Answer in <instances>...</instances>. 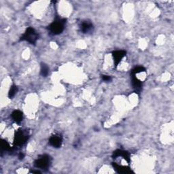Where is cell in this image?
Returning <instances> with one entry per match:
<instances>
[{
  "label": "cell",
  "instance_id": "10",
  "mask_svg": "<svg viewBox=\"0 0 174 174\" xmlns=\"http://www.w3.org/2000/svg\"><path fill=\"white\" fill-rule=\"evenodd\" d=\"M12 119L17 123H20L23 120V113L19 110H15L12 114Z\"/></svg>",
  "mask_w": 174,
  "mask_h": 174
},
{
  "label": "cell",
  "instance_id": "9",
  "mask_svg": "<svg viewBox=\"0 0 174 174\" xmlns=\"http://www.w3.org/2000/svg\"><path fill=\"white\" fill-rule=\"evenodd\" d=\"M93 27V26L91 23L89 22V21H84L81 25V31L84 33H89V31L92 30Z\"/></svg>",
  "mask_w": 174,
  "mask_h": 174
},
{
  "label": "cell",
  "instance_id": "5",
  "mask_svg": "<svg viewBox=\"0 0 174 174\" xmlns=\"http://www.w3.org/2000/svg\"><path fill=\"white\" fill-rule=\"evenodd\" d=\"M112 54H113L112 56H113L114 58L115 66L117 67L123 57L126 55V51H125V50H116V51H114Z\"/></svg>",
  "mask_w": 174,
  "mask_h": 174
},
{
  "label": "cell",
  "instance_id": "14",
  "mask_svg": "<svg viewBox=\"0 0 174 174\" xmlns=\"http://www.w3.org/2000/svg\"><path fill=\"white\" fill-rule=\"evenodd\" d=\"M1 146H2V150L9 151V150H11V148H10V146H9V144H8L6 141H4V140L2 141Z\"/></svg>",
  "mask_w": 174,
  "mask_h": 174
},
{
  "label": "cell",
  "instance_id": "13",
  "mask_svg": "<svg viewBox=\"0 0 174 174\" xmlns=\"http://www.w3.org/2000/svg\"><path fill=\"white\" fill-rule=\"evenodd\" d=\"M17 90H18V88L16 87V86L14 85L12 86V87L10 88V91L8 93V97L10 98H12L15 95L16 93H17Z\"/></svg>",
  "mask_w": 174,
  "mask_h": 174
},
{
  "label": "cell",
  "instance_id": "4",
  "mask_svg": "<svg viewBox=\"0 0 174 174\" xmlns=\"http://www.w3.org/2000/svg\"><path fill=\"white\" fill-rule=\"evenodd\" d=\"M28 140L27 133L23 131H18L17 133L14 138V143L16 145L21 146L25 144L27 140Z\"/></svg>",
  "mask_w": 174,
  "mask_h": 174
},
{
  "label": "cell",
  "instance_id": "15",
  "mask_svg": "<svg viewBox=\"0 0 174 174\" xmlns=\"http://www.w3.org/2000/svg\"><path fill=\"white\" fill-rule=\"evenodd\" d=\"M145 71V69H144L143 67H137V68H134L132 70V75H135L136 74L140 73V72H142Z\"/></svg>",
  "mask_w": 174,
  "mask_h": 174
},
{
  "label": "cell",
  "instance_id": "6",
  "mask_svg": "<svg viewBox=\"0 0 174 174\" xmlns=\"http://www.w3.org/2000/svg\"><path fill=\"white\" fill-rule=\"evenodd\" d=\"M49 143L55 148H59L62 144V138L59 135H53L50 138Z\"/></svg>",
  "mask_w": 174,
  "mask_h": 174
},
{
  "label": "cell",
  "instance_id": "8",
  "mask_svg": "<svg viewBox=\"0 0 174 174\" xmlns=\"http://www.w3.org/2000/svg\"><path fill=\"white\" fill-rule=\"evenodd\" d=\"M132 85L135 91L140 92L142 88V83L140 81V80H138L134 75H133L132 76Z\"/></svg>",
  "mask_w": 174,
  "mask_h": 174
},
{
  "label": "cell",
  "instance_id": "1",
  "mask_svg": "<svg viewBox=\"0 0 174 174\" xmlns=\"http://www.w3.org/2000/svg\"><path fill=\"white\" fill-rule=\"evenodd\" d=\"M65 19L60 18L55 20L49 27V29L50 33L53 35H58L61 33L64 30V27L65 24Z\"/></svg>",
  "mask_w": 174,
  "mask_h": 174
},
{
  "label": "cell",
  "instance_id": "11",
  "mask_svg": "<svg viewBox=\"0 0 174 174\" xmlns=\"http://www.w3.org/2000/svg\"><path fill=\"white\" fill-rule=\"evenodd\" d=\"M113 166L117 172L121 173H127L131 172V169L128 167H122V166H120L117 165L116 163H113Z\"/></svg>",
  "mask_w": 174,
  "mask_h": 174
},
{
  "label": "cell",
  "instance_id": "7",
  "mask_svg": "<svg viewBox=\"0 0 174 174\" xmlns=\"http://www.w3.org/2000/svg\"><path fill=\"white\" fill-rule=\"evenodd\" d=\"M119 157H123V159L127 160L128 163L130 162V156H129V154H128L127 152L120 150H118L115 151L113 154V157L116 158Z\"/></svg>",
  "mask_w": 174,
  "mask_h": 174
},
{
  "label": "cell",
  "instance_id": "3",
  "mask_svg": "<svg viewBox=\"0 0 174 174\" xmlns=\"http://www.w3.org/2000/svg\"><path fill=\"white\" fill-rule=\"evenodd\" d=\"M34 164L37 168L46 169L49 166L50 157L49 156H47V155L42 156L35 161Z\"/></svg>",
  "mask_w": 174,
  "mask_h": 174
},
{
  "label": "cell",
  "instance_id": "17",
  "mask_svg": "<svg viewBox=\"0 0 174 174\" xmlns=\"http://www.w3.org/2000/svg\"><path fill=\"white\" fill-rule=\"evenodd\" d=\"M19 157L20 159H23V158H24V154H20L19 157Z\"/></svg>",
  "mask_w": 174,
  "mask_h": 174
},
{
  "label": "cell",
  "instance_id": "12",
  "mask_svg": "<svg viewBox=\"0 0 174 174\" xmlns=\"http://www.w3.org/2000/svg\"><path fill=\"white\" fill-rule=\"evenodd\" d=\"M40 73H41L42 76L46 77L48 76V74L49 73V68L46 64L42 63L41 65V70H40Z\"/></svg>",
  "mask_w": 174,
  "mask_h": 174
},
{
  "label": "cell",
  "instance_id": "16",
  "mask_svg": "<svg viewBox=\"0 0 174 174\" xmlns=\"http://www.w3.org/2000/svg\"><path fill=\"white\" fill-rule=\"evenodd\" d=\"M102 79L103 80L106 82H108V81H110L111 80V77L109 76H106V75H103L102 76Z\"/></svg>",
  "mask_w": 174,
  "mask_h": 174
},
{
  "label": "cell",
  "instance_id": "2",
  "mask_svg": "<svg viewBox=\"0 0 174 174\" xmlns=\"http://www.w3.org/2000/svg\"><path fill=\"white\" fill-rule=\"evenodd\" d=\"M38 39V34L33 28L29 27L21 37V40L28 42L30 44H35Z\"/></svg>",
  "mask_w": 174,
  "mask_h": 174
}]
</instances>
